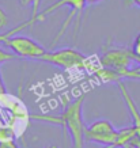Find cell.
<instances>
[{"label":"cell","instance_id":"1","mask_svg":"<svg viewBox=\"0 0 140 148\" xmlns=\"http://www.w3.org/2000/svg\"><path fill=\"white\" fill-rule=\"evenodd\" d=\"M86 94H82L76 99L68 102L67 98L63 97L64 109L60 116H56V125L63 126L64 136L69 133L72 139L73 148H83L84 145V129L86 125L83 122L82 117V109H83V102H84Z\"/></svg>","mask_w":140,"mask_h":148},{"label":"cell","instance_id":"2","mask_svg":"<svg viewBox=\"0 0 140 148\" xmlns=\"http://www.w3.org/2000/svg\"><path fill=\"white\" fill-rule=\"evenodd\" d=\"M40 61L52 64L54 67H59L61 69H73V68H82L87 69L89 57L80 53L79 50L73 48H63L57 50H46L41 57H38Z\"/></svg>","mask_w":140,"mask_h":148},{"label":"cell","instance_id":"3","mask_svg":"<svg viewBox=\"0 0 140 148\" xmlns=\"http://www.w3.org/2000/svg\"><path fill=\"white\" fill-rule=\"evenodd\" d=\"M30 120V116H19L0 105V143L19 139L27 129Z\"/></svg>","mask_w":140,"mask_h":148},{"label":"cell","instance_id":"4","mask_svg":"<svg viewBox=\"0 0 140 148\" xmlns=\"http://www.w3.org/2000/svg\"><path fill=\"white\" fill-rule=\"evenodd\" d=\"M0 44H3L5 48L12 50V53H15L18 57L22 58L38 60V57H41L46 52V49L40 42H37L29 37L16 36V34L10 37L0 34Z\"/></svg>","mask_w":140,"mask_h":148},{"label":"cell","instance_id":"5","mask_svg":"<svg viewBox=\"0 0 140 148\" xmlns=\"http://www.w3.org/2000/svg\"><path fill=\"white\" fill-rule=\"evenodd\" d=\"M100 60L102 67L114 69L121 73V76L125 71L133 69V63H136L135 54L128 48H110L101 56Z\"/></svg>","mask_w":140,"mask_h":148},{"label":"cell","instance_id":"6","mask_svg":"<svg viewBox=\"0 0 140 148\" xmlns=\"http://www.w3.org/2000/svg\"><path fill=\"white\" fill-rule=\"evenodd\" d=\"M86 3H87L86 0H57L56 3H53L52 5H49L48 8L42 10L41 12H38L36 16H30V19H27L26 22L21 23L19 26L14 27V29H11V30H8V32H5L3 36H5V37L15 36L16 33L25 30L26 27H30V26H33V25H36V23H38V22L45 21V18L48 16V15H50L53 11L61 8V7H64V5H69L71 8H84Z\"/></svg>","mask_w":140,"mask_h":148},{"label":"cell","instance_id":"7","mask_svg":"<svg viewBox=\"0 0 140 148\" xmlns=\"http://www.w3.org/2000/svg\"><path fill=\"white\" fill-rule=\"evenodd\" d=\"M117 86H118V88H120V91H121L122 98H124V101H125V105H127L128 112H129V114H131L132 125L135 126L136 135L140 136V112H139V109H137V106H136V103L133 102L131 94L128 92L125 84H124L122 82H118Z\"/></svg>","mask_w":140,"mask_h":148},{"label":"cell","instance_id":"8","mask_svg":"<svg viewBox=\"0 0 140 148\" xmlns=\"http://www.w3.org/2000/svg\"><path fill=\"white\" fill-rule=\"evenodd\" d=\"M86 132H90V133H114L117 132V129L113 126V124L108 120H95L90 124V125L86 126Z\"/></svg>","mask_w":140,"mask_h":148},{"label":"cell","instance_id":"9","mask_svg":"<svg viewBox=\"0 0 140 148\" xmlns=\"http://www.w3.org/2000/svg\"><path fill=\"white\" fill-rule=\"evenodd\" d=\"M136 135V129L135 126H125V128H121V129H118V135H117V139L114 141L112 145H109V147H104V148H122L124 147V144L127 143L128 140L131 139L132 136Z\"/></svg>","mask_w":140,"mask_h":148},{"label":"cell","instance_id":"10","mask_svg":"<svg viewBox=\"0 0 140 148\" xmlns=\"http://www.w3.org/2000/svg\"><path fill=\"white\" fill-rule=\"evenodd\" d=\"M22 7H27V5H32L33 7V14L32 16H36L38 14V7H40L41 0H19Z\"/></svg>","mask_w":140,"mask_h":148},{"label":"cell","instance_id":"11","mask_svg":"<svg viewBox=\"0 0 140 148\" xmlns=\"http://www.w3.org/2000/svg\"><path fill=\"white\" fill-rule=\"evenodd\" d=\"M15 58H19L15 53H12V52H7V50L0 48V64L7 63V61H10V60H15Z\"/></svg>","mask_w":140,"mask_h":148},{"label":"cell","instance_id":"12","mask_svg":"<svg viewBox=\"0 0 140 148\" xmlns=\"http://www.w3.org/2000/svg\"><path fill=\"white\" fill-rule=\"evenodd\" d=\"M122 148H140V136H137V135L132 136L131 139L124 144Z\"/></svg>","mask_w":140,"mask_h":148},{"label":"cell","instance_id":"13","mask_svg":"<svg viewBox=\"0 0 140 148\" xmlns=\"http://www.w3.org/2000/svg\"><path fill=\"white\" fill-rule=\"evenodd\" d=\"M131 49H132V52H133V54H135V57H140V33L136 36Z\"/></svg>","mask_w":140,"mask_h":148},{"label":"cell","instance_id":"14","mask_svg":"<svg viewBox=\"0 0 140 148\" xmlns=\"http://www.w3.org/2000/svg\"><path fill=\"white\" fill-rule=\"evenodd\" d=\"M8 22V18H7V14L4 12V10L0 8V27H4Z\"/></svg>","mask_w":140,"mask_h":148},{"label":"cell","instance_id":"15","mask_svg":"<svg viewBox=\"0 0 140 148\" xmlns=\"http://www.w3.org/2000/svg\"><path fill=\"white\" fill-rule=\"evenodd\" d=\"M0 148H18V147L15 144V140H11V141H1Z\"/></svg>","mask_w":140,"mask_h":148},{"label":"cell","instance_id":"16","mask_svg":"<svg viewBox=\"0 0 140 148\" xmlns=\"http://www.w3.org/2000/svg\"><path fill=\"white\" fill-rule=\"evenodd\" d=\"M8 91H7V88H5L4 83H3V77H1V73H0V97H3L4 94H7Z\"/></svg>","mask_w":140,"mask_h":148},{"label":"cell","instance_id":"17","mask_svg":"<svg viewBox=\"0 0 140 148\" xmlns=\"http://www.w3.org/2000/svg\"><path fill=\"white\" fill-rule=\"evenodd\" d=\"M135 61L139 64V65L136 67V69H139V71H140V57H135Z\"/></svg>","mask_w":140,"mask_h":148},{"label":"cell","instance_id":"18","mask_svg":"<svg viewBox=\"0 0 140 148\" xmlns=\"http://www.w3.org/2000/svg\"><path fill=\"white\" fill-rule=\"evenodd\" d=\"M49 148H57V147H54V145H52V147H49Z\"/></svg>","mask_w":140,"mask_h":148}]
</instances>
